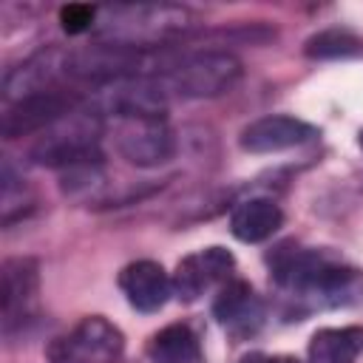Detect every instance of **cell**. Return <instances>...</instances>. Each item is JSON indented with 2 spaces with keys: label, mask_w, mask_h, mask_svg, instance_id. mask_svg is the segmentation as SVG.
<instances>
[{
  "label": "cell",
  "mask_w": 363,
  "mask_h": 363,
  "mask_svg": "<svg viewBox=\"0 0 363 363\" xmlns=\"http://www.w3.org/2000/svg\"><path fill=\"white\" fill-rule=\"evenodd\" d=\"M119 286L128 298V303L139 312H156L164 306L173 284L167 278V272L162 269V264L156 261H133L122 269L119 275Z\"/></svg>",
  "instance_id": "obj_7"
},
{
  "label": "cell",
  "mask_w": 363,
  "mask_h": 363,
  "mask_svg": "<svg viewBox=\"0 0 363 363\" xmlns=\"http://www.w3.org/2000/svg\"><path fill=\"white\" fill-rule=\"evenodd\" d=\"M60 23L68 34H82L96 26V9L85 6V3H68L60 9Z\"/></svg>",
  "instance_id": "obj_15"
},
{
  "label": "cell",
  "mask_w": 363,
  "mask_h": 363,
  "mask_svg": "<svg viewBox=\"0 0 363 363\" xmlns=\"http://www.w3.org/2000/svg\"><path fill=\"white\" fill-rule=\"evenodd\" d=\"M363 43L349 34V31H340V28H329V31H320L315 37L306 40V54L312 60H337V57H352V54H360Z\"/></svg>",
  "instance_id": "obj_14"
},
{
  "label": "cell",
  "mask_w": 363,
  "mask_h": 363,
  "mask_svg": "<svg viewBox=\"0 0 363 363\" xmlns=\"http://www.w3.org/2000/svg\"><path fill=\"white\" fill-rule=\"evenodd\" d=\"M241 77V62L224 51H201L184 57L173 65L159 88L176 91L182 96H218L230 91Z\"/></svg>",
  "instance_id": "obj_2"
},
{
  "label": "cell",
  "mask_w": 363,
  "mask_h": 363,
  "mask_svg": "<svg viewBox=\"0 0 363 363\" xmlns=\"http://www.w3.org/2000/svg\"><path fill=\"white\" fill-rule=\"evenodd\" d=\"M74 105H77L74 94L54 88V85L34 91L23 99H14V105L3 113V136L17 139V136L45 130V128L62 122L68 113H74Z\"/></svg>",
  "instance_id": "obj_4"
},
{
  "label": "cell",
  "mask_w": 363,
  "mask_h": 363,
  "mask_svg": "<svg viewBox=\"0 0 363 363\" xmlns=\"http://www.w3.org/2000/svg\"><path fill=\"white\" fill-rule=\"evenodd\" d=\"M267 363H298L295 357H286V354H281V357H267Z\"/></svg>",
  "instance_id": "obj_16"
},
{
  "label": "cell",
  "mask_w": 363,
  "mask_h": 363,
  "mask_svg": "<svg viewBox=\"0 0 363 363\" xmlns=\"http://www.w3.org/2000/svg\"><path fill=\"white\" fill-rule=\"evenodd\" d=\"M96 34L113 45L145 48L187 28L190 14L176 6H113L96 11Z\"/></svg>",
  "instance_id": "obj_1"
},
{
  "label": "cell",
  "mask_w": 363,
  "mask_h": 363,
  "mask_svg": "<svg viewBox=\"0 0 363 363\" xmlns=\"http://www.w3.org/2000/svg\"><path fill=\"white\" fill-rule=\"evenodd\" d=\"M284 221V213L275 201L269 199H250L244 204H238L233 210V218H230V230L238 241H247V244H258L264 238H269Z\"/></svg>",
  "instance_id": "obj_9"
},
{
  "label": "cell",
  "mask_w": 363,
  "mask_h": 363,
  "mask_svg": "<svg viewBox=\"0 0 363 363\" xmlns=\"http://www.w3.org/2000/svg\"><path fill=\"white\" fill-rule=\"evenodd\" d=\"M147 357L153 363H199L201 360V346L199 337L193 335L190 326L173 323L156 332L147 343Z\"/></svg>",
  "instance_id": "obj_13"
},
{
  "label": "cell",
  "mask_w": 363,
  "mask_h": 363,
  "mask_svg": "<svg viewBox=\"0 0 363 363\" xmlns=\"http://www.w3.org/2000/svg\"><path fill=\"white\" fill-rule=\"evenodd\" d=\"M37 292V264L28 258H14L6 261L3 267V315H6V329L17 315L26 312V306L34 301Z\"/></svg>",
  "instance_id": "obj_11"
},
{
  "label": "cell",
  "mask_w": 363,
  "mask_h": 363,
  "mask_svg": "<svg viewBox=\"0 0 363 363\" xmlns=\"http://www.w3.org/2000/svg\"><path fill=\"white\" fill-rule=\"evenodd\" d=\"M360 352H363L360 326L320 329L309 340V363H354Z\"/></svg>",
  "instance_id": "obj_12"
},
{
  "label": "cell",
  "mask_w": 363,
  "mask_h": 363,
  "mask_svg": "<svg viewBox=\"0 0 363 363\" xmlns=\"http://www.w3.org/2000/svg\"><path fill=\"white\" fill-rule=\"evenodd\" d=\"M122 332L105 318H85L68 335L51 340L48 363H113L122 352Z\"/></svg>",
  "instance_id": "obj_3"
},
{
  "label": "cell",
  "mask_w": 363,
  "mask_h": 363,
  "mask_svg": "<svg viewBox=\"0 0 363 363\" xmlns=\"http://www.w3.org/2000/svg\"><path fill=\"white\" fill-rule=\"evenodd\" d=\"M233 269V255L221 247H207L196 255H187L179 261L176 275H173V292L182 301H196L201 298L216 281H224Z\"/></svg>",
  "instance_id": "obj_5"
},
{
  "label": "cell",
  "mask_w": 363,
  "mask_h": 363,
  "mask_svg": "<svg viewBox=\"0 0 363 363\" xmlns=\"http://www.w3.org/2000/svg\"><path fill=\"white\" fill-rule=\"evenodd\" d=\"M119 153L133 164H159L173 153V139L159 119H130L119 133Z\"/></svg>",
  "instance_id": "obj_8"
},
{
  "label": "cell",
  "mask_w": 363,
  "mask_h": 363,
  "mask_svg": "<svg viewBox=\"0 0 363 363\" xmlns=\"http://www.w3.org/2000/svg\"><path fill=\"white\" fill-rule=\"evenodd\" d=\"M318 130L295 116H261L241 130V147L250 153H278L315 139Z\"/></svg>",
  "instance_id": "obj_6"
},
{
  "label": "cell",
  "mask_w": 363,
  "mask_h": 363,
  "mask_svg": "<svg viewBox=\"0 0 363 363\" xmlns=\"http://www.w3.org/2000/svg\"><path fill=\"white\" fill-rule=\"evenodd\" d=\"M241 363H267V357H264V354H250V357H244Z\"/></svg>",
  "instance_id": "obj_17"
},
{
  "label": "cell",
  "mask_w": 363,
  "mask_h": 363,
  "mask_svg": "<svg viewBox=\"0 0 363 363\" xmlns=\"http://www.w3.org/2000/svg\"><path fill=\"white\" fill-rule=\"evenodd\" d=\"M357 142H360V147H363V130H360V139H357Z\"/></svg>",
  "instance_id": "obj_18"
},
{
  "label": "cell",
  "mask_w": 363,
  "mask_h": 363,
  "mask_svg": "<svg viewBox=\"0 0 363 363\" xmlns=\"http://www.w3.org/2000/svg\"><path fill=\"white\" fill-rule=\"evenodd\" d=\"M213 312L227 329H235V332H252L261 323V303L255 301L250 284L244 281H230L218 292Z\"/></svg>",
  "instance_id": "obj_10"
}]
</instances>
